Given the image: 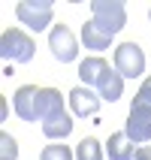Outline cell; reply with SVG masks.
<instances>
[{
  "mask_svg": "<svg viewBox=\"0 0 151 160\" xmlns=\"http://www.w3.org/2000/svg\"><path fill=\"white\" fill-rule=\"evenodd\" d=\"M91 21L103 36H112L124 30L127 24V9L121 0H91Z\"/></svg>",
  "mask_w": 151,
  "mask_h": 160,
  "instance_id": "cell-1",
  "label": "cell"
},
{
  "mask_svg": "<svg viewBox=\"0 0 151 160\" xmlns=\"http://www.w3.org/2000/svg\"><path fill=\"white\" fill-rule=\"evenodd\" d=\"M103 145L94 139V136H85L79 145H76V160H103Z\"/></svg>",
  "mask_w": 151,
  "mask_h": 160,
  "instance_id": "cell-15",
  "label": "cell"
},
{
  "mask_svg": "<svg viewBox=\"0 0 151 160\" xmlns=\"http://www.w3.org/2000/svg\"><path fill=\"white\" fill-rule=\"evenodd\" d=\"M43 133L48 136V139H67V136L73 133V118L63 112V115L52 118V121H45V124H43Z\"/></svg>",
  "mask_w": 151,
  "mask_h": 160,
  "instance_id": "cell-13",
  "label": "cell"
},
{
  "mask_svg": "<svg viewBox=\"0 0 151 160\" xmlns=\"http://www.w3.org/2000/svg\"><path fill=\"white\" fill-rule=\"evenodd\" d=\"M39 160H76V154L70 151V145H45L39 151Z\"/></svg>",
  "mask_w": 151,
  "mask_h": 160,
  "instance_id": "cell-16",
  "label": "cell"
},
{
  "mask_svg": "<svg viewBox=\"0 0 151 160\" xmlns=\"http://www.w3.org/2000/svg\"><path fill=\"white\" fill-rule=\"evenodd\" d=\"M136 100H142V103H148V106H151V76L142 82V88L136 91Z\"/></svg>",
  "mask_w": 151,
  "mask_h": 160,
  "instance_id": "cell-18",
  "label": "cell"
},
{
  "mask_svg": "<svg viewBox=\"0 0 151 160\" xmlns=\"http://www.w3.org/2000/svg\"><path fill=\"white\" fill-rule=\"evenodd\" d=\"M133 160H151V145H139Z\"/></svg>",
  "mask_w": 151,
  "mask_h": 160,
  "instance_id": "cell-19",
  "label": "cell"
},
{
  "mask_svg": "<svg viewBox=\"0 0 151 160\" xmlns=\"http://www.w3.org/2000/svg\"><path fill=\"white\" fill-rule=\"evenodd\" d=\"M18 154V142L9 133H0V160H15Z\"/></svg>",
  "mask_w": 151,
  "mask_h": 160,
  "instance_id": "cell-17",
  "label": "cell"
},
{
  "mask_svg": "<svg viewBox=\"0 0 151 160\" xmlns=\"http://www.w3.org/2000/svg\"><path fill=\"white\" fill-rule=\"evenodd\" d=\"M15 15L21 24H27L30 30H45V27L52 24V15H54V6L52 0H21L15 6Z\"/></svg>",
  "mask_w": 151,
  "mask_h": 160,
  "instance_id": "cell-3",
  "label": "cell"
},
{
  "mask_svg": "<svg viewBox=\"0 0 151 160\" xmlns=\"http://www.w3.org/2000/svg\"><path fill=\"white\" fill-rule=\"evenodd\" d=\"M124 133L133 139L136 145L151 142V106L142 100L133 97V106H130V115L124 121Z\"/></svg>",
  "mask_w": 151,
  "mask_h": 160,
  "instance_id": "cell-4",
  "label": "cell"
},
{
  "mask_svg": "<svg viewBox=\"0 0 151 160\" xmlns=\"http://www.w3.org/2000/svg\"><path fill=\"white\" fill-rule=\"evenodd\" d=\"M63 115V97L58 88H39V97H36V121H52V118Z\"/></svg>",
  "mask_w": 151,
  "mask_h": 160,
  "instance_id": "cell-7",
  "label": "cell"
},
{
  "mask_svg": "<svg viewBox=\"0 0 151 160\" xmlns=\"http://www.w3.org/2000/svg\"><path fill=\"white\" fill-rule=\"evenodd\" d=\"M82 42H85V48L103 52V48H109V45H112V39L100 33L97 27H94V21H85V24H82Z\"/></svg>",
  "mask_w": 151,
  "mask_h": 160,
  "instance_id": "cell-14",
  "label": "cell"
},
{
  "mask_svg": "<svg viewBox=\"0 0 151 160\" xmlns=\"http://www.w3.org/2000/svg\"><path fill=\"white\" fill-rule=\"evenodd\" d=\"M115 70L124 79H136L145 72V54L139 42H121L115 48Z\"/></svg>",
  "mask_w": 151,
  "mask_h": 160,
  "instance_id": "cell-5",
  "label": "cell"
},
{
  "mask_svg": "<svg viewBox=\"0 0 151 160\" xmlns=\"http://www.w3.org/2000/svg\"><path fill=\"white\" fill-rule=\"evenodd\" d=\"M112 70L109 67V61H103V58H85V61L79 63V79L85 82V85H100V82L106 79V72Z\"/></svg>",
  "mask_w": 151,
  "mask_h": 160,
  "instance_id": "cell-10",
  "label": "cell"
},
{
  "mask_svg": "<svg viewBox=\"0 0 151 160\" xmlns=\"http://www.w3.org/2000/svg\"><path fill=\"white\" fill-rule=\"evenodd\" d=\"M36 97H39V88L36 85H24V88L15 91V115L21 121H36Z\"/></svg>",
  "mask_w": 151,
  "mask_h": 160,
  "instance_id": "cell-9",
  "label": "cell"
},
{
  "mask_svg": "<svg viewBox=\"0 0 151 160\" xmlns=\"http://www.w3.org/2000/svg\"><path fill=\"white\" fill-rule=\"evenodd\" d=\"M97 94H100V100H109V103L121 100V94H124V76L112 67V70L106 72V79L97 85Z\"/></svg>",
  "mask_w": 151,
  "mask_h": 160,
  "instance_id": "cell-12",
  "label": "cell"
},
{
  "mask_svg": "<svg viewBox=\"0 0 151 160\" xmlns=\"http://www.w3.org/2000/svg\"><path fill=\"white\" fill-rule=\"evenodd\" d=\"M48 48H52V54L61 63H73L76 58H79L76 36H73V30L67 24H54L52 27V33H48Z\"/></svg>",
  "mask_w": 151,
  "mask_h": 160,
  "instance_id": "cell-6",
  "label": "cell"
},
{
  "mask_svg": "<svg viewBox=\"0 0 151 160\" xmlns=\"http://www.w3.org/2000/svg\"><path fill=\"white\" fill-rule=\"evenodd\" d=\"M100 94H94V91H88V88H73L70 91V106H73V112L79 118H88V115H97L100 112Z\"/></svg>",
  "mask_w": 151,
  "mask_h": 160,
  "instance_id": "cell-8",
  "label": "cell"
},
{
  "mask_svg": "<svg viewBox=\"0 0 151 160\" xmlns=\"http://www.w3.org/2000/svg\"><path fill=\"white\" fill-rule=\"evenodd\" d=\"M33 39L24 33V30H18V27H6L3 36H0V54H3V61H12V63H27L33 61Z\"/></svg>",
  "mask_w": 151,
  "mask_h": 160,
  "instance_id": "cell-2",
  "label": "cell"
},
{
  "mask_svg": "<svg viewBox=\"0 0 151 160\" xmlns=\"http://www.w3.org/2000/svg\"><path fill=\"white\" fill-rule=\"evenodd\" d=\"M133 139L127 133H112L109 136V142H106V154L109 160H133L136 157V148H133Z\"/></svg>",
  "mask_w": 151,
  "mask_h": 160,
  "instance_id": "cell-11",
  "label": "cell"
},
{
  "mask_svg": "<svg viewBox=\"0 0 151 160\" xmlns=\"http://www.w3.org/2000/svg\"><path fill=\"white\" fill-rule=\"evenodd\" d=\"M148 18H151V9H148Z\"/></svg>",
  "mask_w": 151,
  "mask_h": 160,
  "instance_id": "cell-20",
  "label": "cell"
}]
</instances>
